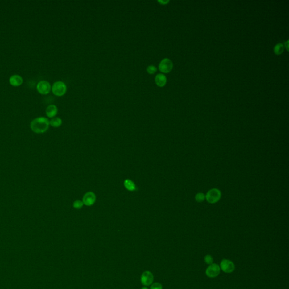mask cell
Segmentation results:
<instances>
[{
    "label": "cell",
    "instance_id": "16",
    "mask_svg": "<svg viewBox=\"0 0 289 289\" xmlns=\"http://www.w3.org/2000/svg\"><path fill=\"white\" fill-rule=\"evenodd\" d=\"M83 206L84 203L82 200H76L73 203V208L76 209H80L83 207Z\"/></svg>",
    "mask_w": 289,
    "mask_h": 289
},
{
    "label": "cell",
    "instance_id": "6",
    "mask_svg": "<svg viewBox=\"0 0 289 289\" xmlns=\"http://www.w3.org/2000/svg\"><path fill=\"white\" fill-rule=\"evenodd\" d=\"M220 266L215 264L213 263L209 265V266L206 269V276L209 278H215L219 276L220 273Z\"/></svg>",
    "mask_w": 289,
    "mask_h": 289
},
{
    "label": "cell",
    "instance_id": "1",
    "mask_svg": "<svg viewBox=\"0 0 289 289\" xmlns=\"http://www.w3.org/2000/svg\"><path fill=\"white\" fill-rule=\"evenodd\" d=\"M50 126L49 119L43 116L38 117L32 120L30 123V128L34 133L42 134L45 133Z\"/></svg>",
    "mask_w": 289,
    "mask_h": 289
},
{
    "label": "cell",
    "instance_id": "14",
    "mask_svg": "<svg viewBox=\"0 0 289 289\" xmlns=\"http://www.w3.org/2000/svg\"><path fill=\"white\" fill-rule=\"evenodd\" d=\"M50 126L54 128H58L62 124V120L58 117H54L49 120Z\"/></svg>",
    "mask_w": 289,
    "mask_h": 289
},
{
    "label": "cell",
    "instance_id": "22",
    "mask_svg": "<svg viewBox=\"0 0 289 289\" xmlns=\"http://www.w3.org/2000/svg\"><path fill=\"white\" fill-rule=\"evenodd\" d=\"M285 47H286V50H289V40H287V41L285 43Z\"/></svg>",
    "mask_w": 289,
    "mask_h": 289
},
{
    "label": "cell",
    "instance_id": "13",
    "mask_svg": "<svg viewBox=\"0 0 289 289\" xmlns=\"http://www.w3.org/2000/svg\"><path fill=\"white\" fill-rule=\"evenodd\" d=\"M124 185L126 189L130 192H134L137 190L136 185L135 183L131 180H125L124 181Z\"/></svg>",
    "mask_w": 289,
    "mask_h": 289
},
{
    "label": "cell",
    "instance_id": "9",
    "mask_svg": "<svg viewBox=\"0 0 289 289\" xmlns=\"http://www.w3.org/2000/svg\"><path fill=\"white\" fill-rule=\"evenodd\" d=\"M154 281L153 273L150 271H145L141 277V282L144 286H149Z\"/></svg>",
    "mask_w": 289,
    "mask_h": 289
},
{
    "label": "cell",
    "instance_id": "3",
    "mask_svg": "<svg viewBox=\"0 0 289 289\" xmlns=\"http://www.w3.org/2000/svg\"><path fill=\"white\" fill-rule=\"evenodd\" d=\"M36 89L37 92L41 94L47 95L52 90V86L47 81L41 80L37 84Z\"/></svg>",
    "mask_w": 289,
    "mask_h": 289
},
{
    "label": "cell",
    "instance_id": "12",
    "mask_svg": "<svg viewBox=\"0 0 289 289\" xmlns=\"http://www.w3.org/2000/svg\"><path fill=\"white\" fill-rule=\"evenodd\" d=\"M155 82L159 87H164L167 83L166 76L163 73H159L155 77Z\"/></svg>",
    "mask_w": 289,
    "mask_h": 289
},
{
    "label": "cell",
    "instance_id": "11",
    "mask_svg": "<svg viewBox=\"0 0 289 289\" xmlns=\"http://www.w3.org/2000/svg\"><path fill=\"white\" fill-rule=\"evenodd\" d=\"M58 109L57 106L55 105H50L47 107L45 113L47 116L49 118H53L57 115Z\"/></svg>",
    "mask_w": 289,
    "mask_h": 289
},
{
    "label": "cell",
    "instance_id": "19",
    "mask_svg": "<svg viewBox=\"0 0 289 289\" xmlns=\"http://www.w3.org/2000/svg\"><path fill=\"white\" fill-rule=\"evenodd\" d=\"M150 289H163V286L159 283H154L150 286Z\"/></svg>",
    "mask_w": 289,
    "mask_h": 289
},
{
    "label": "cell",
    "instance_id": "4",
    "mask_svg": "<svg viewBox=\"0 0 289 289\" xmlns=\"http://www.w3.org/2000/svg\"><path fill=\"white\" fill-rule=\"evenodd\" d=\"M173 66V63L171 60L168 58H164L159 63V70L163 73H168L172 71Z\"/></svg>",
    "mask_w": 289,
    "mask_h": 289
},
{
    "label": "cell",
    "instance_id": "18",
    "mask_svg": "<svg viewBox=\"0 0 289 289\" xmlns=\"http://www.w3.org/2000/svg\"><path fill=\"white\" fill-rule=\"evenodd\" d=\"M204 262H205L206 264H208V265L212 264L213 262V256H211L210 255H207L204 256Z\"/></svg>",
    "mask_w": 289,
    "mask_h": 289
},
{
    "label": "cell",
    "instance_id": "2",
    "mask_svg": "<svg viewBox=\"0 0 289 289\" xmlns=\"http://www.w3.org/2000/svg\"><path fill=\"white\" fill-rule=\"evenodd\" d=\"M52 91L56 96H63L66 93V85L62 81H57L53 84Z\"/></svg>",
    "mask_w": 289,
    "mask_h": 289
},
{
    "label": "cell",
    "instance_id": "10",
    "mask_svg": "<svg viewBox=\"0 0 289 289\" xmlns=\"http://www.w3.org/2000/svg\"><path fill=\"white\" fill-rule=\"evenodd\" d=\"M23 83V77L19 75H13L9 78V83L13 87H19Z\"/></svg>",
    "mask_w": 289,
    "mask_h": 289
},
{
    "label": "cell",
    "instance_id": "21",
    "mask_svg": "<svg viewBox=\"0 0 289 289\" xmlns=\"http://www.w3.org/2000/svg\"><path fill=\"white\" fill-rule=\"evenodd\" d=\"M158 2H159L162 5H166L169 2V1H158Z\"/></svg>",
    "mask_w": 289,
    "mask_h": 289
},
{
    "label": "cell",
    "instance_id": "23",
    "mask_svg": "<svg viewBox=\"0 0 289 289\" xmlns=\"http://www.w3.org/2000/svg\"><path fill=\"white\" fill-rule=\"evenodd\" d=\"M147 289V287H143V288H142V289Z\"/></svg>",
    "mask_w": 289,
    "mask_h": 289
},
{
    "label": "cell",
    "instance_id": "20",
    "mask_svg": "<svg viewBox=\"0 0 289 289\" xmlns=\"http://www.w3.org/2000/svg\"><path fill=\"white\" fill-rule=\"evenodd\" d=\"M204 196L203 194H198L197 196H196V200L199 202H200V201H202L203 200H204Z\"/></svg>",
    "mask_w": 289,
    "mask_h": 289
},
{
    "label": "cell",
    "instance_id": "5",
    "mask_svg": "<svg viewBox=\"0 0 289 289\" xmlns=\"http://www.w3.org/2000/svg\"><path fill=\"white\" fill-rule=\"evenodd\" d=\"M220 269L224 272L226 273H231L235 270V265L231 260L228 259H223L220 262Z\"/></svg>",
    "mask_w": 289,
    "mask_h": 289
},
{
    "label": "cell",
    "instance_id": "8",
    "mask_svg": "<svg viewBox=\"0 0 289 289\" xmlns=\"http://www.w3.org/2000/svg\"><path fill=\"white\" fill-rule=\"evenodd\" d=\"M220 196H221V193L220 192L219 190L216 189H213L209 190L208 192L206 198L208 202L211 203H213L219 200L220 198Z\"/></svg>",
    "mask_w": 289,
    "mask_h": 289
},
{
    "label": "cell",
    "instance_id": "7",
    "mask_svg": "<svg viewBox=\"0 0 289 289\" xmlns=\"http://www.w3.org/2000/svg\"><path fill=\"white\" fill-rule=\"evenodd\" d=\"M96 196L92 192H88L84 194L83 198L84 204L87 206H92L96 202Z\"/></svg>",
    "mask_w": 289,
    "mask_h": 289
},
{
    "label": "cell",
    "instance_id": "15",
    "mask_svg": "<svg viewBox=\"0 0 289 289\" xmlns=\"http://www.w3.org/2000/svg\"><path fill=\"white\" fill-rule=\"evenodd\" d=\"M273 50L276 55H280L283 52L284 45L282 43H277L275 45V47H274Z\"/></svg>",
    "mask_w": 289,
    "mask_h": 289
},
{
    "label": "cell",
    "instance_id": "17",
    "mask_svg": "<svg viewBox=\"0 0 289 289\" xmlns=\"http://www.w3.org/2000/svg\"><path fill=\"white\" fill-rule=\"evenodd\" d=\"M146 71H147V73H149L150 75H153V74H154L156 72V71H157V68L154 65H150L147 67Z\"/></svg>",
    "mask_w": 289,
    "mask_h": 289
}]
</instances>
